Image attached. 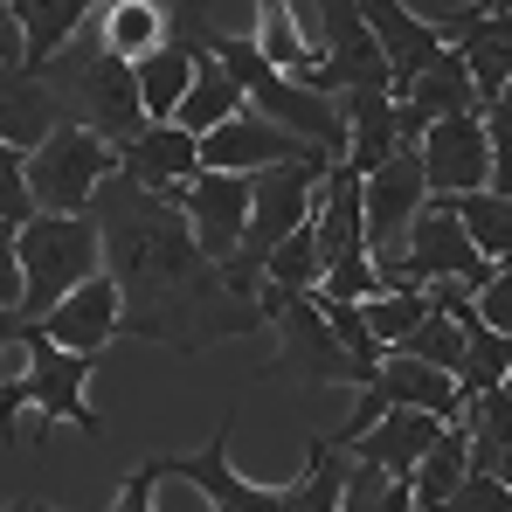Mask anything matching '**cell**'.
<instances>
[{
	"mask_svg": "<svg viewBox=\"0 0 512 512\" xmlns=\"http://www.w3.org/2000/svg\"><path fill=\"white\" fill-rule=\"evenodd\" d=\"M111 146H97L90 132H77V125H56L35 153H28V167H21V180H28V201H35V215H84L90 194L111 180Z\"/></svg>",
	"mask_w": 512,
	"mask_h": 512,
	"instance_id": "obj_6",
	"label": "cell"
},
{
	"mask_svg": "<svg viewBox=\"0 0 512 512\" xmlns=\"http://www.w3.org/2000/svg\"><path fill=\"white\" fill-rule=\"evenodd\" d=\"M111 167H118V180H132L139 194H180L194 173H201V146L180 132V125H146L139 139H125L118 153H111Z\"/></svg>",
	"mask_w": 512,
	"mask_h": 512,
	"instance_id": "obj_15",
	"label": "cell"
},
{
	"mask_svg": "<svg viewBox=\"0 0 512 512\" xmlns=\"http://www.w3.org/2000/svg\"><path fill=\"white\" fill-rule=\"evenodd\" d=\"M42 90H49V104H56L63 125L90 132V139L111 146V153H118L125 139L146 132V118H139V90H132V63H118V56L104 49V35H97V7L84 14V28L42 63Z\"/></svg>",
	"mask_w": 512,
	"mask_h": 512,
	"instance_id": "obj_2",
	"label": "cell"
},
{
	"mask_svg": "<svg viewBox=\"0 0 512 512\" xmlns=\"http://www.w3.org/2000/svg\"><path fill=\"white\" fill-rule=\"evenodd\" d=\"M118 512H153V471H146V464L118 485Z\"/></svg>",
	"mask_w": 512,
	"mask_h": 512,
	"instance_id": "obj_36",
	"label": "cell"
},
{
	"mask_svg": "<svg viewBox=\"0 0 512 512\" xmlns=\"http://www.w3.org/2000/svg\"><path fill=\"white\" fill-rule=\"evenodd\" d=\"M21 340H28V319H21V312H0V353L21 346Z\"/></svg>",
	"mask_w": 512,
	"mask_h": 512,
	"instance_id": "obj_38",
	"label": "cell"
},
{
	"mask_svg": "<svg viewBox=\"0 0 512 512\" xmlns=\"http://www.w3.org/2000/svg\"><path fill=\"white\" fill-rule=\"evenodd\" d=\"M395 277H402V291H429V284H457V291H485L492 284V270L499 263H485V256L464 243V229L436 208V201H423V215L409 222V236H402V256L388 263Z\"/></svg>",
	"mask_w": 512,
	"mask_h": 512,
	"instance_id": "obj_7",
	"label": "cell"
},
{
	"mask_svg": "<svg viewBox=\"0 0 512 512\" xmlns=\"http://www.w3.org/2000/svg\"><path fill=\"white\" fill-rule=\"evenodd\" d=\"M436 416H423V409H395V416H381V423L367 429L360 443H346V457L353 464H367V471H381V478H402L409 485V471L423 464V450L436 443Z\"/></svg>",
	"mask_w": 512,
	"mask_h": 512,
	"instance_id": "obj_17",
	"label": "cell"
},
{
	"mask_svg": "<svg viewBox=\"0 0 512 512\" xmlns=\"http://www.w3.org/2000/svg\"><path fill=\"white\" fill-rule=\"evenodd\" d=\"M56 125H63V118H56V104H49L42 77H28L21 63H14V70H0V146L35 153Z\"/></svg>",
	"mask_w": 512,
	"mask_h": 512,
	"instance_id": "obj_19",
	"label": "cell"
},
{
	"mask_svg": "<svg viewBox=\"0 0 512 512\" xmlns=\"http://www.w3.org/2000/svg\"><path fill=\"white\" fill-rule=\"evenodd\" d=\"M457 63H464V84L478 97V111L499 104V97H512L506 90V77H512V14L506 7H492L485 28H471V35L457 42Z\"/></svg>",
	"mask_w": 512,
	"mask_h": 512,
	"instance_id": "obj_18",
	"label": "cell"
},
{
	"mask_svg": "<svg viewBox=\"0 0 512 512\" xmlns=\"http://www.w3.org/2000/svg\"><path fill=\"white\" fill-rule=\"evenodd\" d=\"M423 187L429 194H485V125H478V111L471 118H436L423 132Z\"/></svg>",
	"mask_w": 512,
	"mask_h": 512,
	"instance_id": "obj_14",
	"label": "cell"
},
{
	"mask_svg": "<svg viewBox=\"0 0 512 512\" xmlns=\"http://www.w3.org/2000/svg\"><path fill=\"white\" fill-rule=\"evenodd\" d=\"M21 353H28V367H21L14 381H0V443L21 450V409H42L49 423H77L84 436H104L97 409H90V374H97V360L56 353V346L42 340V326H28Z\"/></svg>",
	"mask_w": 512,
	"mask_h": 512,
	"instance_id": "obj_5",
	"label": "cell"
},
{
	"mask_svg": "<svg viewBox=\"0 0 512 512\" xmlns=\"http://www.w3.org/2000/svg\"><path fill=\"white\" fill-rule=\"evenodd\" d=\"M464 485V423L450 416V423L436 429V443L423 450V464L409 471V506H423V512H436L450 492Z\"/></svg>",
	"mask_w": 512,
	"mask_h": 512,
	"instance_id": "obj_28",
	"label": "cell"
},
{
	"mask_svg": "<svg viewBox=\"0 0 512 512\" xmlns=\"http://www.w3.org/2000/svg\"><path fill=\"white\" fill-rule=\"evenodd\" d=\"M471 312H478V326H492V333H506V340H512V270H506V263H499L492 284L471 298Z\"/></svg>",
	"mask_w": 512,
	"mask_h": 512,
	"instance_id": "obj_34",
	"label": "cell"
},
{
	"mask_svg": "<svg viewBox=\"0 0 512 512\" xmlns=\"http://www.w3.org/2000/svg\"><path fill=\"white\" fill-rule=\"evenodd\" d=\"M0 512H21V506H0Z\"/></svg>",
	"mask_w": 512,
	"mask_h": 512,
	"instance_id": "obj_39",
	"label": "cell"
},
{
	"mask_svg": "<svg viewBox=\"0 0 512 512\" xmlns=\"http://www.w3.org/2000/svg\"><path fill=\"white\" fill-rule=\"evenodd\" d=\"M0 312H21V270H14V229H0Z\"/></svg>",
	"mask_w": 512,
	"mask_h": 512,
	"instance_id": "obj_35",
	"label": "cell"
},
{
	"mask_svg": "<svg viewBox=\"0 0 512 512\" xmlns=\"http://www.w3.org/2000/svg\"><path fill=\"white\" fill-rule=\"evenodd\" d=\"M250 28H256V35H250L256 56H263L277 77H291V84H298V77L312 70V42L298 35V21H291V0H256V7H250Z\"/></svg>",
	"mask_w": 512,
	"mask_h": 512,
	"instance_id": "obj_27",
	"label": "cell"
},
{
	"mask_svg": "<svg viewBox=\"0 0 512 512\" xmlns=\"http://www.w3.org/2000/svg\"><path fill=\"white\" fill-rule=\"evenodd\" d=\"M14 270H21V319L42 326L49 305H63L77 284L104 270L97 222L90 215H28L14 229Z\"/></svg>",
	"mask_w": 512,
	"mask_h": 512,
	"instance_id": "obj_4",
	"label": "cell"
},
{
	"mask_svg": "<svg viewBox=\"0 0 512 512\" xmlns=\"http://www.w3.org/2000/svg\"><path fill=\"white\" fill-rule=\"evenodd\" d=\"M42 340L56 353H77V360H104V346L118 340V284L104 270L90 284H77L63 305L42 312Z\"/></svg>",
	"mask_w": 512,
	"mask_h": 512,
	"instance_id": "obj_13",
	"label": "cell"
},
{
	"mask_svg": "<svg viewBox=\"0 0 512 512\" xmlns=\"http://www.w3.org/2000/svg\"><path fill=\"white\" fill-rule=\"evenodd\" d=\"M395 104H402V111H416V118H423V132L436 125V118H471V111H478V97H471V84H464L457 49H443V56H436V70H423V77L402 90Z\"/></svg>",
	"mask_w": 512,
	"mask_h": 512,
	"instance_id": "obj_25",
	"label": "cell"
},
{
	"mask_svg": "<svg viewBox=\"0 0 512 512\" xmlns=\"http://www.w3.org/2000/svg\"><path fill=\"white\" fill-rule=\"evenodd\" d=\"M167 208H180L194 250L222 270L243 243V222H250V173H194L180 194H167Z\"/></svg>",
	"mask_w": 512,
	"mask_h": 512,
	"instance_id": "obj_10",
	"label": "cell"
},
{
	"mask_svg": "<svg viewBox=\"0 0 512 512\" xmlns=\"http://www.w3.org/2000/svg\"><path fill=\"white\" fill-rule=\"evenodd\" d=\"M457 229H464V243L485 256V263H506L512 250V201H499V194H429Z\"/></svg>",
	"mask_w": 512,
	"mask_h": 512,
	"instance_id": "obj_22",
	"label": "cell"
},
{
	"mask_svg": "<svg viewBox=\"0 0 512 512\" xmlns=\"http://www.w3.org/2000/svg\"><path fill=\"white\" fill-rule=\"evenodd\" d=\"M194 146H201V173H263V167H284V160L312 153L305 139H291V132L263 125L250 104H243L229 125H215L208 139H194Z\"/></svg>",
	"mask_w": 512,
	"mask_h": 512,
	"instance_id": "obj_16",
	"label": "cell"
},
{
	"mask_svg": "<svg viewBox=\"0 0 512 512\" xmlns=\"http://www.w3.org/2000/svg\"><path fill=\"white\" fill-rule=\"evenodd\" d=\"M436 512H512V485H506V478H478V471H464V485H457Z\"/></svg>",
	"mask_w": 512,
	"mask_h": 512,
	"instance_id": "obj_32",
	"label": "cell"
},
{
	"mask_svg": "<svg viewBox=\"0 0 512 512\" xmlns=\"http://www.w3.org/2000/svg\"><path fill=\"white\" fill-rule=\"evenodd\" d=\"M277 360H263L256 367V381H346V388H367V367H353L333 340V326L319 319V305L312 298H291V305H277Z\"/></svg>",
	"mask_w": 512,
	"mask_h": 512,
	"instance_id": "obj_8",
	"label": "cell"
},
{
	"mask_svg": "<svg viewBox=\"0 0 512 512\" xmlns=\"http://www.w3.org/2000/svg\"><path fill=\"white\" fill-rule=\"evenodd\" d=\"M21 63V28H14V7L0 0V70H14Z\"/></svg>",
	"mask_w": 512,
	"mask_h": 512,
	"instance_id": "obj_37",
	"label": "cell"
},
{
	"mask_svg": "<svg viewBox=\"0 0 512 512\" xmlns=\"http://www.w3.org/2000/svg\"><path fill=\"white\" fill-rule=\"evenodd\" d=\"M423 201H429L423 153H416V146H395L388 167H374L360 180V256H367V263H388V256L402 250L409 222L423 215Z\"/></svg>",
	"mask_w": 512,
	"mask_h": 512,
	"instance_id": "obj_9",
	"label": "cell"
},
{
	"mask_svg": "<svg viewBox=\"0 0 512 512\" xmlns=\"http://www.w3.org/2000/svg\"><path fill=\"white\" fill-rule=\"evenodd\" d=\"M187 77H194V56L187 49H153V56H139L132 63V90H139V118L146 125H173V111H180V97H187Z\"/></svg>",
	"mask_w": 512,
	"mask_h": 512,
	"instance_id": "obj_23",
	"label": "cell"
},
{
	"mask_svg": "<svg viewBox=\"0 0 512 512\" xmlns=\"http://www.w3.org/2000/svg\"><path fill=\"white\" fill-rule=\"evenodd\" d=\"M97 35L118 63H139L167 42V14H160V0H111V7H97Z\"/></svg>",
	"mask_w": 512,
	"mask_h": 512,
	"instance_id": "obj_26",
	"label": "cell"
},
{
	"mask_svg": "<svg viewBox=\"0 0 512 512\" xmlns=\"http://www.w3.org/2000/svg\"><path fill=\"white\" fill-rule=\"evenodd\" d=\"M492 7H499V0H471V7H429V14H416V21H423L443 49H457L471 28H485V14H492Z\"/></svg>",
	"mask_w": 512,
	"mask_h": 512,
	"instance_id": "obj_33",
	"label": "cell"
},
{
	"mask_svg": "<svg viewBox=\"0 0 512 512\" xmlns=\"http://www.w3.org/2000/svg\"><path fill=\"white\" fill-rule=\"evenodd\" d=\"M360 28H367L374 49H381L388 97H402V90L416 84L423 70H436V56H443V42L429 35L423 21H416V7H402V0H360Z\"/></svg>",
	"mask_w": 512,
	"mask_h": 512,
	"instance_id": "obj_12",
	"label": "cell"
},
{
	"mask_svg": "<svg viewBox=\"0 0 512 512\" xmlns=\"http://www.w3.org/2000/svg\"><path fill=\"white\" fill-rule=\"evenodd\" d=\"M97 222V250H104V277L118 284V340L167 346L180 360L208 353L215 340H256L250 298H236L222 284V270L194 250L180 208L160 194H139L132 180H104L84 208Z\"/></svg>",
	"mask_w": 512,
	"mask_h": 512,
	"instance_id": "obj_1",
	"label": "cell"
},
{
	"mask_svg": "<svg viewBox=\"0 0 512 512\" xmlns=\"http://www.w3.org/2000/svg\"><path fill=\"white\" fill-rule=\"evenodd\" d=\"M243 111V90L236 77L215 63V56H194V77H187V97H180V111H173V125L187 132V139H208L215 125H229Z\"/></svg>",
	"mask_w": 512,
	"mask_h": 512,
	"instance_id": "obj_21",
	"label": "cell"
},
{
	"mask_svg": "<svg viewBox=\"0 0 512 512\" xmlns=\"http://www.w3.org/2000/svg\"><path fill=\"white\" fill-rule=\"evenodd\" d=\"M423 319H429L423 291H388V298H367V305H360V326H367V340L381 346V353H395Z\"/></svg>",
	"mask_w": 512,
	"mask_h": 512,
	"instance_id": "obj_29",
	"label": "cell"
},
{
	"mask_svg": "<svg viewBox=\"0 0 512 512\" xmlns=\"http://www.w3.org/2000/svg\"><path fill=\"white\" fill-rule=\"evenodd\" d=\"M340 512H409V485H402V478H381V471H367V464H346Z\"/></svg>",
	"mask_w": 512,
	"mask_h": 512,
	"instance_id": "obj_30",
	"label": "cell"
},
{
	"mask_svg": "<svg viewBox=\"0 0 512 512\" xmlns=\"http://www.w3.org/2000/svg\"><path fill=\"white\" fill-rule=\"evenodd\" d=\"M14 7V28H21V70L42 77V63L84 28L90 0H7Z\"/></svg>",
	"mask_w": 512,
	"mask_h": 512,
	"instance_id": "obj_20",
	"label": "cell"
},
{
	"mask_svg": "<svg viewBox=\"0 0 512 512\" xmlns=\"http://www.w3.org/2000/svg\"><path fill=\"white\" fill-rule=\"evenodd\" d=\"M229 436H236V409L222 416V429H215L194 457H146L153 485H160V478H180V485H194L215 512H277V492L250 485V478L229 464Z\"/></svg>",
	"mask_w": 512,
	"mask_h": 512,
	"instance_id": "obj_11",
	"label": "cell"
},
{
	"mask_svg": "<svg viewBox=\"0 0 512 512\" xmlns=\"http://www.w3.org/2000/svg\"><path fill=\"white\" fill-rule=\"evenodd\" d=\"M333 167H340V153L312 146V153H298V160H284V167L250 173V222H243V243H236V256L222 263V284H229L236 298H250V284H256V270H263V256L277 250L284 236H298V229L312 222V187H319Z\"/></svg>",
	"mask_w": 512,
	"mask_h": 512,
	"instance_id": "obj_3",
	"label": "cell"
},
{
	"mask_svg": "<svg viewBox=\"0 0 512 512\" xmlns=\"http://www.w3.org/2000/svg\"><path fill=\"white\" fill-rule=\"evenodd\" d=\"M346 450H333L326 436H305V471L298 485L277 492V512H340V485H346Z\"/></svg>",
	"mask_w": 512,
	"mask_h": 512,
	"instance_id": "obj_24",
	"label": "cell"
},
{
	"mask_svg": "<svg viewBox=\"0 0 512 512\" xmlns=\"http://www.w3.org/2000/svg\"><path fill=\"white\" fill-rule=\"evenodd\" d=\"M21 167H28V153L0 146V229H21V222L35 215V201H28V180H21Z\"/></svg>",
	"mask_w": 512,
	"mask_h": 512,
	"instance_id": "obj_31",
	"label": "cell"
}]
</instances>
